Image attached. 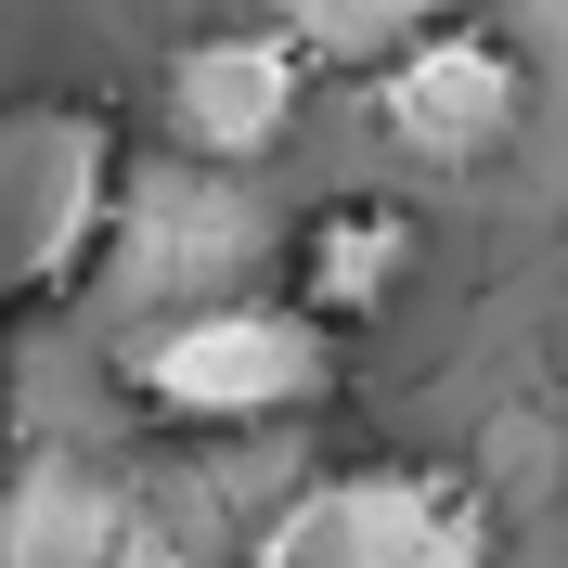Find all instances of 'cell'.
<instances>
[{"instance_id": "cell-2", "label": "cell", "mask_w": 568, "mask_h": 568, "mask_svg": "<svg viewBox=\"0 0 568 568\" xmlns=\"http://www.w3.org/2000/svg\"><path fill=\"white\" fill-rule=\"evenodd\" d=\"M130 220V116L104 91H13L0 104V323L78 311Z\"/></svg>"}, {"instance_id": "cell-5", "label": "cell", "mask_w": 568, "mask_h": 568, "mask_svg": "<svg viewBox=\"0 0 568 568\" xmlns=\"http://www.w3.org/2000/svg\"><path fill=\"white\" fill-rule=\"evenodd\" d=\"M439 491H453V465H426V453H336L246 517L233 568H414Z\"/></svg>"}, {"instance_id": "cell-3", "label": "cell", "mask_w": 568, "mask_h": 568, "mask_svg": "<svg viewBox=\"0 0 568 568\" xmlns=\"http://www.w3.org/2000/svg\"><path fill=\"white\" fill-rule=\"evenodd\" d=\"M362 116H375L388 155L465 181V169H504V155L530 142L542 65H530V39L504 27V13H426V27H400L388 52L362 65Z\"/></svg>"}, {"instance_id": "cell-8", "label": "cell", "mask_w": 568, "mask_h": 568, "mask_svg": "<svg viewBox=\"0 0 568 568\" xmlns=\"http://www.w3.org/2000/svg\"><path fill=\"white\" fill-rule=\"evenodd\" d=\"M65 568H155V556H142V542H130V530H116L104 504H91V530H78V556H65Z\"/></svg>"}, {"instance_id": "cell-4", "label": "cell", "mask_w": 568, "mask_h": 568, "mask_svg": "<svg viewBox=\"0 0 568 568\" xmlns=\"http://www.w3.org/2000/svg\"><path fill=\"white\" fill-rule=\"evenodd\" d=\"M323 104V52L284 13H207L155 65V142L194 169H272Z\"/></svg>"}, {"instance_id": "cell-6", "label": "cell", "mask_w": 568, "mask_h": 568, "mask_svg": "<svg viewBox=\"0 0 568 568\" xmlns=\"http://www.w3.org/2000/svg\"><path fill=\"white\" fill-rule=\"evenodd\" d=\"M426 272V220L414 194H388V181H349V194H323V207H297V233H284V297L323 323V336H375V323L414 297Z\"/></svg>"}, {"instance_id": "cell-7", "label": "cell", "mask_w": 568, "mask_h": 568, "mask_svg": "<svg viewBox=\"0 0 568 568\" xmlns=\"http://www.w3.org/2000/svg\"><path fill=\"white\" fill-rule=\"evenodd\" d=\"M414 568H504V504L478 478H453L439 517H426V542H414Z\"/></svg>"}, {"instance_id": "cell-1", "label": "cell", "mask_w": 568, "mask_h": 568, "mask_svg": "<svg viewBox=\"0 0 568 568\" xmlns=\"http://www.w3.org/2000/svg\"><path fill=\"white\" fill-rule=\"evenodd\" d=\"M349 336H323L297 297H181V311L130 323L104 349V388L169 439H258V426H297L349 388Z\"/></svg>"}]
</instances>
